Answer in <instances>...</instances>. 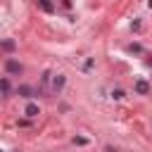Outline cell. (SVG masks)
I'll use <instances>...</instances> for the list:
<instances>
[{
    "mask_svg": "<svg viewBox=\"0 0 152 152\" xmlns=\"http://www.w3.org/2000/svg\"><path fill=\"white\" fill-rule=\"evenodd\" d=\"M128 50H131V52H142V48H140L138 43H131V48H128Z\"/></svg>",
    "mask_w": 152,
    "mask_h": 152,
    "instance_id": "obj_10",
    "label": "cell"
},
{
    "mask_svg": "<svg viewBox=\"0 0 152 152\" xmlns=\"http://www.w3.org/2000/svg\"><path fill=\"white\" fill-rule=\"evenodd\" d=\"M64 83H66V76H62V74H57V76L52 78V93H62V88H64Z\"/></svg>",
    "mask_w": 152,
    "mask_h": 152,
    "instance_id": "obj_1",
    "label": "cell"
},
{
    "mask_svg": "<svg viewBox=\"0 0 152 152\" xmlns=\"http://www.w3.org/2000/svg\"><path fill=\"white\" fill-rule=\"evenodd\" d=\"M147 64H150V66H152V57H147Z\"/></svg>",
    "mask_w": 152,
    "mask_h": 152,
    "instance_id": "obj_12",
    "label": "cell"
},
{
    "mask_svg": "<svg viewBox=\"0 0 152 152\" xmlns=\"http://www.w3.org/2000/svg\"><path fill=\"white\" fill-rule=\"evenodd\" d=\"M124 95H126V93H124L121 88H116V90H112V97H114V100H121Z\"/></svg>",
    "mask_w": 152,
    "mask_h": 152,
    "instance_id": "obj_9",
    "label": "cell"
},
{
    "mask_svg": "<svg viewBox=\"0 0 152 152\" xmlns=\"http://www.w3.org/2000/svg\"><path fill=\"white\" fill-rule=\"evenodd\" d=\"M135 93H138V95H147V93H150V83L142 81V78H138V81H135Z\"/></svg>",
    "mask_w": 152,
    "mask_h": 152,
    "instance_id": "obj_3",
    "label": "cell"
},
{
    "mask_svg": "<svg viewBox=\"0 0 152 152\" xmlns=\"http://www.w3.org/2000/svg\"><path fill=\"white\" fill-rule=\"evenodd\" d=\"M24 114L28 116V119H33V116H38L40 112H38V104H33V102H28L26 104V109H24Z\"/></svg>",
    "mask_w": 152,
    "mask_h": 152,
    "instance_id": "obj_4",
    "label": "cell"
},
{
    "mask_svg": "<svg viewBox=\"0 0 152 152\" xmlns=\"http://www.w3.org/2000/svg\"><path fill=\"white\" fill-rule=\"evenodd\" d=\"M5 69H7V74H21V64L17 59H7L5 62Z\"/></svg>",
    "mask_w": 152,
    "mask_h": 152,
    "instance_id": "obj_2",
    "label": "cell"
},
{
    "mask_svg": "<svg viewBox=\"0 0 152 152\" xmlns=\"http://www.w3.org/2000/svg\"><path fill=\"white\" fill-rule=\"evenodd\" d=\"M38 7L40 10H45V12H52L55 7H52V2H48V0H38Z\"/></svg>",
    "mask_w": 152,
    "mask_h": 152,
    "instance_id": "obj_6",
    "label": "cell"
},
{
    "mask_svg": "<svg viewBox=\"0 0 152 152\" xmlns=\"http://www.w3.org/2000/svg\"><path fill=\"white\" fill-rule=\"evenodd\" d=\"M86 142H88V140H86V138H81V135H76V138H74V145H86Z\"/></svg>",
    "mask_w": 152,
    "mask_h": 152,
    "instance_id": "obj_11",
    "label": "cell"
},
{
    "mask_svg": "<svg viewBox=\"0 0 152 152\" xmlns=\"http://www.w3.org/2000/svg\"><path fill=\"white\" fill-rule=\"evenodd\" d=\"M2 48H5V50H14L17 43H14V40H2Z\"/></svg>",
    "mask_w": 152,
    "mask_h": 152,
    "instance_id": "obj_8",
    "label": "cell"
},
{
    "mask_svg": "<svg viewBox=\"0 0 152 152\" xmlns=\"http://www.w3.org/2000/svg\"><path fill=\"white\" fill-rule=\"evenodd\" d=\"M0 93H10V81L7 78H0Z\"/></svg>",
    "mask_w": 152,
    "mask_h": 152,
    "instance_id": "obj_7",
    "label": "cell"
},
{
    "mask_svg": "<svg viewBox=\"0 0 152 152\" xmlns=\"http://www.w3.org/2000/svg\"><path fill=\"white\" fill-rule=\"evenodd\" d=\"M21 97H33V90L28 88V86H19V90H17Z\"/></svg>",
    "mask_w": 152,
    "mask_h": 152,
    "instance_id": "obj_5",
    "label": "cell"
}]
</instances>
